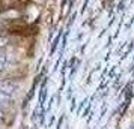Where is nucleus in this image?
<instances>
[{
  "label": "nucleus",
  "mask_w": 134,
  "mask_h": 129,
  "mask_svg": "<svg viewBox=\"0 0 134 129\" xmlns=\"http://www.w3.org/2000/svg\"><path fill=\"white\" fill-rule=\"evenodd\" d=\"M131 129H134V126H133V128H131Z\"/></svg>",
  "instance_id": "nucleus-5"
},
{
  "label": "nucleus",
  "mask_w": 134,
  "mask_h": 129,
  "mask_svg": "<svg viewBox=\"0 0 134 129\" xmlns=\"http://www.w3.org/2000/svg\"><path fill=\"white\" fill-rule=\"evenodd\" d=\"M9 102H11V95H6V93L0 92V108L9 105Z\"/></svg>",
  "instance_id": "nucleus-2"
},
{
  "label": "nucleus",
  "mask_w": 134,
  "mask_h": 129,
  "mask_svg": "<svg viewBox=\"0 0 134 129\" xmlns=\"http://www.w3.org/2000/svg\"><path fill=\"white\" fill-rule=\"evenodd\" d=\"M6 68H8V57L0 54V72H3Z\"/></svg>",
  "instance_id": "nucleus-3"
},
{
  "label": "nucleus",
  "mask_w": 134,
  "mask_h": 129,
  "mask_svg": "<svg viewBox=\"0 0 134 129\" xmlns=\"http://www.w3.org/2000/svg\"><path fill=\"white\" fill-rule=\"evenodd\" d=\"M2 119H3V114H2V110H0V120H2Z\"/></svg>",
  "instance_id": "nucleus-4"
},
{
  "label": "nucleus",
  "mask_w": 134,
  "mask_h": 129,
  "mask_svg": "<svg viewBox=\"0 0 134 129\" xmlns=\"http://www.w3.org/2000/svg\"><path fill=\"white\" fill-rule=\"evenodd\" d=\"M15 90H17V86L15 84H11V83H6V84H2L0 86V92L6 93V95H12Z\"/></svg>",
  "instance_id": "nucleus-1"
}]
</instances>
